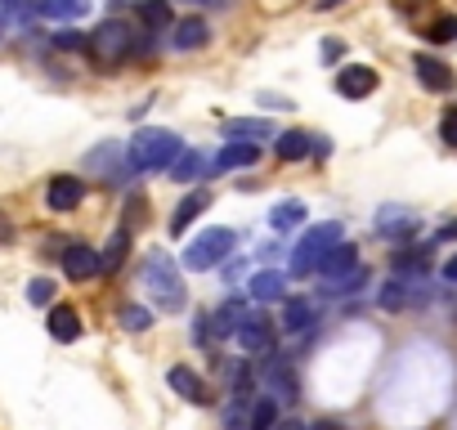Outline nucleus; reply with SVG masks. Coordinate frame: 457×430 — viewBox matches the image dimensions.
Here are the masks:
<instances>
[{
  "instance_id": "obj_12",
  "label": "nucleus",
  "mask_w": 457,
  "mask_h": 430,
  "mask_svg": "<svg viewBox=\"0 0 457 430\" xmlns=\"http://www.w3.org/2000/svg\"><path fill=\"white\" fill-rule=\"evenodd\" d=\"M166 385H170L175 394H184L188 403H211V390H206V381H202L193 368H184V363L166 372Z\"/></svg>"
},
{
  "instance_id": "obj_32",
  "label": "nucleus",
  "mask_w": 457,
  "mask_h": 430,
  "mask_svg": "<svg viewBox=\"0 0 457 430\" xmlns=\"http://www.w3.org/2000/svg\"><path fill=\"white\" fill-rule=\"evenodd\" d=\"M426 41H435V45H448V41H457V14H439V19L426 28Z\"/></svg>"
},
{
  "instance_id": "obj_31",
  "label": "nucleus",
  "mask_w": 457,
  "mask_h": 430,
  "mask_svg": "<svg viewBox=\"0 0 457 430\" xmlns=\"http://www.w3.org/2000/svg\"><path fill=\"white\" fill-rule=\"evenodd\" d=\"M417 220H412V215L408 211H381L377 215V234H408Z\"/></svg>"
},
{
  "instance_id": "obj_24",
  "label": "nucleus",
  "mask_w": 457,
  "mask_h": 430,
  "mask_svg": "<svg viewBox=\"0 0 457 430\" xmlns=\"http://www.w3.org/2000/svg\"><path fill=\"white\" fill-rule=\"evenodd\" d=\"M202 170H206V157L193 153V148H184V157L170 166V179L175 184H193V179H202Z\"/></svg>"
},
{
  "instance_id": "obj_5",
  "label": "nucleus",
  "mask_w": 457,
  "mask_h": 430,
  "mask_svg": "<svg viewBox=\"0 0 457 430\" xmlns=\"http://www.w3.org/2000/svg\"><path fill=\"white\" fill-rule=\"evenodd\" d=\"M234 234L228 229H206V234H197L188 247H184V269H215V265H224L228 260V252H234Z\"/></svg>"
},
{
  "instance_id": "obj_27",
  "label": "nucleus",
  "mask_w": 457,
  "mask_h": 430,
  "mask_svg": "<svg viewBox=\"0 0 457 430\" xmlns=\"http://www.w3.org/2000/svg\"><path fill=\"white\" fill-rule=\"evenodd\" d=\"M363 283H368V274H363V265H359V269H350V274L323 278V296H350V292H359Z\"/></svg>"
},
{
  "instance_id": "obj_22",
  "label": "nucleus",
  "mask_w": 457,
  "mask_h": 430,
  "mask_svg": "<svg viewBox=\"0 0 457 430\" xmlns=\"http://www.w3.org/2000/svg\"><path fill=\"white\" fill-rule=\"evenodd\" d=\"M283 287H287V278H283L278 269H265V274H256V278H252V301L274 305V301H283Z\"/></svg>"
},
{
  "instance_id": "obj_21",
  "label": "nucleus",
  "mask_w": 457,
  "mask_h": 430,
  "mask_svg": "<svg viewBox=\"0 0 457 430\" xmlns=\"http://www.w3.org/2000/svg\"><path fill=\"white\" fill-rule=\"evenodd\" d=\"M314 323H319V314H314L310 301H301V296L283 301V332H305V327H314Z\"/></svg>"
},
{
  "instance_id": "obj_29",
  "label": "nucleus",
  "mask_w": 457,
  "mask_h": 430,
  "mask_svg": "<svg viewBox=\"0 0 457 430\" xmlns=\"http://www.w3.org/2000/svg\"><path fill=\"white\" fill-rule=\"evenodd\" d=\"M117 323H121L126 332H148V327H153V310H148V305H121V310H117Z\"/></svg>"
},
{
  "instance_id": "obj_30",
  "label": "nucleus",
  "mask_w": 457,
  "mask_h": 430,
  "mask_svg": "<svg viewBox=\"0 0 457 430\" xmlns=\"http://www.w3.org/2000/svg\"><path fill=\"white\" fill-rule=\"evenodd\" d=\"M139 19L157 32V28H170V0H139Z\"/></svg>"
},
{
  "instance_id": "obj_39",
  "label": "nucleus",
  "mask_w": 457,
  "mask_h": 430,
  "mask_svg": "<svg viewBox=\"0 0 457 430\" xmlns=\"http://www.w3.org/2000/svg\"><path fill=\"white\" fill-rule=\"evenodd\" d=\"M337 5H345V0H314V10H337Z\"/></svg>"
},
{
  "instance_id": "obj_16",
  "label": "nucleus",
  "mask_w": 457,
  "mask_h": 430,
  "mask_svg": "<svg viewBox=\"0 0 457 430\" xmlns=\"http://www.w3.org/2000/svg\"><path fill=\"white\" fill-rule=\"evenodd\" d=\"M206 206H211V193H202V188H197V193H188V197L175 206V215H170V238H179V234L197 220V215H202Z\"/></svg>"
},
{
  "instance_id": "obj_11",
  "label": "nucleus",
  "mask_w": 457,
  "mask_h": 430,
  "mask_svg": "<svg viewBox=\"0 0 457 430\" xmlns=\"http://www.w3.org/2000/svg\"><path fill=\"white\" fill-rule=\"evenodd\" d=\"M238 345H243L247 354H270V350H274V323L261 318V314H252V318L243 323V332H238Z\"/></svg>"
},
{
  "instance_id": "obj_10",
  "label": "nucleus",
  "mask_w": 457,
  "mask_h": 430,
  "mask_svg": "<svg viewBox=\"0 0 457 430\" xmlns=\"http://www.w3.org/2000/svg\"><path fill=\"white\" fill-rule=\"evenodd\" d=\"M252 314H247V301H224L215 314H211V336H238L243 332V323H247Z\"/></svg>"
},
{
  "instance_id": "obj_17",
  "label": "nucleus",
  "mask_w": 457,
  "mask_h": 430,
  "mask_svg": "<svg viewBox=\"0 0 457 430\" xmlns=\"http://www.w3.org/2000/svg\"><path fill=\"white\" fill-rule=\"evenodd\" d=\"M211 41V28L202 23V19H179L175 28H170V45L175 50H202Z\"/></svg>"
},
{
  "instance_id": "obj_26",
  "label": "nucleus",
  "mask_w": 457,
  "mask_h": 430,
  "mask_svg": "<svg viewBox=\"0 0 457 430\" xmlns=\"http://www.w3.org/2000/svg\"><path fill=\"white\" fill-rule=\"evenodd\" d=\"M350 269H359V256H354V247H350V243H341V247L323 260L319 278H337V274H350Z\"/></svg>"
},
{
  "instance_id": "obj_14",
  "label": "nucleus",
  "mask_w": 457,
  "mask_h": 430,
  "mask_svg": "<svg viewBox=\"0 0 457 430\" xmlns=\"http://www.w3.org/2000/svg\"><path fill=\"white\" fill-rule=\"evenodd\" d=\"M412 68H417V81H421L426 90H435V95H448V90H453V72H448V63L417 54V59H412Z\"/></svg>"
},
{
  "instance_id": "obj_34",
  "label": "nucleus",
  "mask_w": 457,
  "mask_h": 430,
  "mask_svg": "<svg viewBox=\"0 0 457 430\" xmlns=\"http://www.w3.org/2000/svg\"><path fill=\"white\" fill-rule=\"evenodd\" d=\"M28 301H32V305H50V301H54V283H50V278H32V283H28Z\"/></svg>"
},
{
  "instance_id": "obj_19",
  "label": "nucleus",
  "mask_w": 457,
  "mask_h": 430,
  "mask_svg": "<svg viewBox=\"0 0 457 430\" xmlns=\"http://www.w3.org/2000/svg\"><path fill=\"white\" fill-rule=\"evenodd\" d=\"M314 148H319V139L305 135V130H287V135H278V144H274L278 161H301V157H310Z\"/></svg>"
},
{
  "instance_id": "obj_13",
  "label": "nucleus",
  "mask_w": 457,
  "mask_h": 430,
  "mask_svg": "<svg viewBox=\"0 0 457 430\" xmlns=\"http://www.w3.org/2000/svg\"><path fill=\"white\" fill-rule=\"evenodd\" d=\"M224 139L228 144H252V139H274V126L265 117H234L224 121Z\"/></svg>"
},
{
  "instance_id": "obj_15",
  "label": "nucleus",
  "mask_w": 457,
  "mask_h": 430,
  "mask_svg": "<svg viewBox=\"0 0 457 430\" xmlns=\"http://www.w3.org/2000/svg\"><path fill=\"white\" fill-rule=\"evenodd\" d=\"M37 14L50 23H77L90 14V0H37Z\"/></svg>"
},
{
  "instance_id": "obj_28",
  "label": "nucleus",
  "mask_w": 457,
  "mask_h": 430,
  "mask_svg": "<svg viewBox=\"0 0 457 430\" xmlns=\"http://www.w3.org/2000/svg\"><path fill=\"white\" fill-rule=\"evenodd\" d=\"M252 408H256V399H228L224 403V430H247L252 426Z\"/></svg>"
},
{
  "instance_id": "obj_6",
  "label": "nucleus",
  "mask_w": 457,
  "mask_h": 430,
  "mask_svg": "<svg viewBox=\"0 0 457 430\" xmlns=\"http://www.w3.org/2000/svg\"><path fill=\"white\" fill-rule=\"evenodd\" d=\"M426 296H430L426 274H395L381 292V310H408V305H421Z\"/></svg>"
},
{
  "instance_id": "obj_4",
  "label": "nucleus",
  "mask_w": 457,
  "mask_h": 430,
  "mask_svg": "<svg viewBox=\"0 0 457 430\" xmlns=\"http://www.w3.org/2000/svg\"><path fill=\"white\" fill-rule=\"evenodd\" d=\"M135 45H139V37H135L130 23H121V19H104V23L95 28V37H90L86 50H90L99 63H121V59L135 54Z\"/></svg>"
},
{
  "instance_id": "obj_2",
  "label": "nucleus",
  "mask_w": 457,
  "mask_h": 430,
  "mask_svg": "<svg viewBox=\"0 0 457 430\" xmlns=\"http://www.w3.org/2000/svg\"><path fill=\"white\" fill-rule=\"evenodd\" d=\"M341 243H345L341 220H328V225L310 229V234L296 243V252H292V274H296V278H314V274L323 269V260H328Z\"/></svg>"
},
{
  "instance_id": "obj_33",
  "label": "nucleus",
  "mask_w": 457,
  "mask_h": 430,
  "mask_svg": "<svg viewBox=\"0 0 457 430\" xmlns=\"http://www.w3.org/2000/svg\"><path fill=\"white\" fill-rule=\"evenodd\" d=\"M274 426H278V403H274V399H256L247 430H274Z\"/></svg>"
},
{
  "instance_id": "obj_43",
  "label": "nucleus",
  "mask_w": 457,
  "mask_h": 430,
  "mask_svg": "<svg viewBox=\"0 0 457 430\" xmlns=\"http://www.w3.org/2000/svg\"><path fill=\"white\" fill-rule=\"evenodd\" d=\"M193 5H202V0H193Z\"/></svg>"
},
{
  "instance_id": "obj_8",
  "label": "nucleus",
  "mask_w": 457,
  "mask_h": 430,
  "mask_svg": "<svg viewBox=\"0 0 457 430\" xmlns=\"http://www.w3.org/2000/svg\"><path fill=\"white\" fill-rule=\"evenodd\" d=\"M81 197H86V184L77 179V175H54L50 179V188H46V202H50V211H77L81 206Z\"/></svg>"
},
{
  "instance_id": "obj_20",
  "label": "nucleus",
  "mask_w": 457,
  "mask_h": 430,
  "mask_svg": "<svg viewBox=\"0 0 457 430\" xmlns=\"http://www.w3.org/2000/svg\"><path fill=\"white\" fill-rule=\"evenodd\" d=\"M256 161H261L256 144H224L220 157H215V170H243V166H256Z\"/></svg>"
},
{
  "instance_id": "obj_7",
  "label": "nucleus",
  "mask_w": 457,
  "mask_h": 430,
  "mask_svg": "<svg viewBox=\"0 0 457 430\" xmlns=\"http://www.w3.org/2000/svg\"><path fill=\"white\" fill-rule=\"evenodd\" d=\"M63 274H68L72 283H86V278L104 274V260H99V252H95V247H86V243H72V247L63 252Z\"/></svg>"
},
{
  "instance_id": "obj_23",
  "label": "nucleus",
  "mask_w": 457,
  "mask_h": 430,
  "mask_svg": "<svg viewBox=\"0 0 457 430\" xmlns=\"http://www.w3.org/2000/svg\"><path fill=\"white\" fill-rule=\"evenodd\" d=\"M305 220V202H296V197H287V202H278L274 211H270V229H296Z\"/></svg>"
},
{
  "instance_id": "obj_35",
  "label": "nucleus",
  "mask_w": 457,
  "mask_h": 430,
  "mask_svg": "<svg viewBox=\"0 0 457 430\" xmlns=\"http://www.w3.org/2000/svg\"><path fill=\"white\" fill-rule=\"evenodd\" d=\"M54 45H59V50H81V45H90V37H81V32H72V28H68V32H59V37H54Z\"/></svg>"
},
{
  "instance_id": "obj_40",
  "label": "nucleus",
  "mask_w": 457,
  "mask_h": 430,
  "mask_svg": "<svg viewBox=\"0 0 457 430\" xmlns=\"http://www.w3.org/2000/svg\"><path fill=\"white\" fill-rule=\"evenodd\" d=\"M10 238H14V229H10L5 220H0V243H10Z\"/></svg>"
},
{
  "instance_id": "obj_25",
  "label": "nucleus",
  "mask_w": 457,
  "mask_h": 430,
  "mask_svg": "<svg viewBox=\"0 0 457 430\" xmlns=\"http://www.w3.org/2000/svg\"><path fill=\"white\" fill-rule=\"evenodd\" d=\"M130 256V234L126 229H117L112 238H108V247L99 252V260H104V274H112V269H121V260Z\"/></svg>"
},
{
  "instance_id": "obj_37",
  "label": "nucleus",
  "mask_w": 457,
  "mask_h": 430,
  "mask_svg": "<svg viewBox=\"0 0 457 430\" xmlns=\"http://www.w3.org/2000/svg\"><path fill=\"white\" fill-rule=\"evenodd\" d=\"M444 278H448V283H457V256H453V260L444 265Z\"/></svg>"
},
{
  "instance_id": "obj_41",
  "label": "nucleus",
  "mask_w": 457,
  "mask_h": 430,
  "mask_svg": "<svg viewBox=\"0 0 457 430\" xmlns=\"http://www.w3.org/2000/svg\"><path fill=\"white\" fill-rule=\"evenodd\" d=\"M439 238H457V220H453V225H444V229H439Z\"/></svg>"
},
{
  "instance_id": "obj_36",
  "label": "nucleus",
  "mask_w": 457,
  "mask_h": 430,
  "mask_svg": "<svg viewBox=\"0 0 457 430\" xmlns=\"http://www.w3.org/2000/svg\"><path fill=\"white\" fill-rule=\"evenodd\" d=\"M439 135H444V144H453V148H457V112H453V117H444Z\"/></svg>"
},
{
  "instance_id": "obj_42",
  "label": "nucleus",
  "mask_w": 457,
  "mask_h": 430,
  "mask_svg": "<svg viewBox=\"0 0 457 430\" xmlns=\"http://www.w3.org/2000/svg\"><path fill=\"white\" fill-rule=\"evenodd\" d=\"M310 430H337V421H314Z\"/></svg>"
},
{
  "instance_id": "obj_18",
  "label": "nucleus",
  "mask_w": 457,
  "mask_h": 430,
  "mask_svg": "<svg viewBox=\"0 0 457 430\" xmlns=\"http://www.w3.org/2000/svg\"><path fill=\"white\" fill-rule=\"evenodd\" d=\"M46 327H50V336H54V341L72 345V341L81 336V314H77L72 305H54V310H50V323H46Z\"/></svg>"
},
{
  "instance_id": "obj_1",
  "label": "nucleus",
  "mask_w": 457,
  "mask_h": 430,
  "mask_svg": "<svg viewBox=\"0 0 457 430\" xmlns=\"http://www.w3.org/2000/svg\"><path fill=\"white\" fill-rule=\"evenodd\" d=\"M184 157V144L175 130H162V126H144L130 148H126V161L130 170H170L175 161Z\"/></svg>"
},
{
  "instance_id": "obj_9",
  "label": "nucleus",
  "mask_w": 457,
  "mask_h": 430,
  "mask_svg": "<svg viewBox=\"0 0 457 430\" xmlns=\"http://www.w3.org/2000/svg\"><path fill=\"white\" fill-rule=\"evenodd\" d=\"M372 90H377V72H372V68L350 63V68L337 72V95H345V99H368Z\"/></svg>"
},
{
  "instance_id": "obj_38",
  "label": "nucleus",
  "mask_w": 457,
  "mask_h": 430,
  "mask_svg": "<svg viewBox=\"0 0 457 430\" xmlns=\"http://www.w3.org/2000/svg\"><path fill=\"white\" fill-rule=\"evenodd\" d=\"M274 430H310V426H301V421H292V417H287V421H278Z\"/></svg>"
},
{
  "instance_id": "obj_3",
  "label": "nucleus",
  "mask_w": 457,
  "mask_h": 430,
  "mask_svg": "<svg viewBox=\"0 0 457 430\" xmlns=\"http://www.w3.org/2000/svg\"><path fill=\"white\" fill-rule=\"evenodd\" d=\"M144 287H148V296H153V305L157 310H184V278H179V269H175V260L170 256H148V265H144Z\"/></svg>"
}]
</instances>
